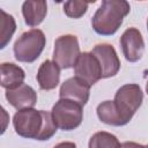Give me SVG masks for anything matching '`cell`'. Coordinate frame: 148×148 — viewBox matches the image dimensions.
Instances as JSON below:
<instances>
[{
    "label": "cell",
    "instance_id": "5bb4252c",
    "mask_svg": "<svg viewBox=\"0 0 148 148\" xmlns=\"http://www.w3.org/2000/svg\"><path fill=\"white\" fill-rule=\"evenodd\" d=\"M0 69H1V87L6 88L7 90H10L23 84L25 73L20 66L13 62H2Z\"/></svg>",
    "mask_w": 148,
    "mask_h": 148
},
{
    "label": "cell",
    "instance_id": "7402d4cb",
    "mask_svg": "<svg viewBox=\"0 0 148 148\" xmlns=\"http://www.w3.org/2000/svg\"><path fill=\"white\" fill-rule=\"evenodd\" d=\"M145 148H148V145H146V146H145Z\"/></svg>",
    "mask_w": 148,
    "mask_h": 148
},
{
    "label": "cell",
    "instance_id": "7a4b0ae2",
    "mask_svg": "<svg viewBox=\"0 0 148 148\" xmlns=\"http://www.w3.org/2000/svg\"><path fill=\"white\" fill-rule=\"evenodd\" d=\"M131 6L125 0H103L91 18V25L96 34L111 36L120 28Z\"/></svg>",
    "mask_w": 148,
    "mask_h": 148
},
{
    "label": "cell",
    "instance_id": "6da1fadb",
    "mask_svg": "<svg viewBox=\"0 0 148 148\" xmlns=\"http://www.w3.org/2000/svg\"><path fill=\"white\" fill-rule=\"evenodd\" d=\"M13 126L20 136L38 141L51 139L58 128L51 112L34 108L18 110L13 117Z\"/></svg>",
    "mask_w": 148,
    "mask_h": 148
},
{
    "label": "cell",
    "instance_id": "603a6c76",
    "mask_svg": "<svg viewBox=\"0 0 148 148\" xmlns=\"http://www.w3.org/2000/svg\"><path fill=\"white\" fill-rule=\"evenodd\" d=\"M147 29H148V20H147Z\"/></svg>",
    "mask_w": 148,
    "mask_h": 148
},
{
    "label": "cell",
    "instance_id": "2e32d148",
    "mask_svg": "<svg viewBox=\"0 0 148 148\" xmlns=\"http://www.w3.org/2000/svg\"><path fill=\"white\" fill-rule=\"evenodd\" d=\"M88 148H121V145L116 135L101 131L90 138Z\"/></svg>",
    "mask_w": 148,
    "mask_h": 148
},
{
    "label": "cell",
    "instance_id": "44dd1931",
    "mask_svg": "<svg viewBox=\"0 0 148 148\" xmlns=\"http://www.w3.org/2000/svg\"><path fill=\"white\" fill-rule=\"evenodd\" d=\"M146 92L148 94V81H147V83H146Z\"/></svg>",
    "mask_w": 148,
    "mask_h": 148
},
{
    "label": "cell",
    "instance_id": "3957f363",
    "mask_svg": "<svg viewBox=\"0 0 148 148\" xmlns=\"http://www.w3.org/2000/svg\"><path fill=\"white\" fill-rule=\"evenodd\" d=\"M46 38L42 30L31 29L23 32L14 44V56L21 62H34L43 52Z\"/></svg>",
    "mask_w": 148,
    "mask_h": 148
},
{
    "label": "cell",
    "instance_id": "5b68a950",
    "mask_svg": "<svg viewBox=\"0 0 148 148\" xmlns=\"http://www.w3.org/2000/svg\"><path fill=\"white\" fill-rule=\"evenodd\" d=\"M143 101V92L139 84L127 83L121 86L114 95V104L119 110L125 123L128 124L136 110L141 106Z\"/></svg>",
    "mask_w": 148,
    "mask_h": 148
},
{
    "label": "cell",
    "instance_id": "e0dca14e",
    "mask_svg": "<svg viewBox=\"0 0 148 148\" xmlns=\"http://www.w3.org/2000/svg\"><path fill=\"white\" fill-rule=\"evenodd\" d=\"M1 13V21H0V25H1V32H0V49H5L6 45L9 43V40L12 39L13 34L16 30V22L14 20V17L9 14H7L3 9H0Z\"/></svg>",
    "mask_w": 148,
    "mask_h": 148
},
{
    "label": "cell",
    "instance_id": "7c38bea8",
    "mask_svg": "<svg viewBox=\"0 0 148 148\" xmlns=\"http://www.w3.org/2000/svg\"><path fill=\"white\" fill-rule=\"evenodd\" d=\"M36 77L42 90H52L59 84L60 67L53 60H45L39 66Z\"/></svg>",
    "mask_w": 148,
    "mask_h": 148
},
{
    "label": "cell",
    "instance_id": "30bf717a",
    "mask_svg": "<svg viewBox=\"0 0 148 148\" xmlns=\"http://www.w3.org/2000/svg\"><path fill=\"white\" fill-rule=\"evenodd\" d=\"M60 98L71 99L80 105H86L90 96V86L76 76L67 79L60 87Z\"/></svg>",
    "mask_w": 148,
    "mask_h": 148
},
{
    "label": "cell",
    "instance_id": "9c48e42d",
    "mask_svg": "<svg viewBox=\"0 0 148 148\" xmlns=\"http://www.w3.org/2000/svg\"><path fill=\"white\" fill-rule=\"evenodd\" d=\"M91 53L98 59L102 68V79L114 76L120 68V60L114 47L111 44H97L94 46Z\"/></svg>",
    "mask_w": 148,
    "mask_h": 148
},
{
    "label": "cell",
    "instance_id": "277c9868",
    "mask_svg": "<svg viewBox=\"0 0 148 148\" xmlns=\"http://www.w3.org/2000/svg\"><path fill=\"white\" fill-rule=\"evenodd\" d=\"M51 113L57 127L62 131H72L77 128L83 119L82 105L65 98H60L58 102H56Z\"/></svg>",
    "mask_w": 148,
    "mask_h": 148
},
{
    "label": "cell",
    "instance_id": "9a60e30c",
    "mask_svg": "<svg viewBox=\"0 0 148 148\" xmlns=\"http://www.w3.org/2000/svg\"><path fill=\"white\" fill-rule=\"evenodd\" d=\"M97 116L101 121L111 126H124L126 125L119 110L117 109L113 101H104L97 106Z\"/></svg>",
    "mask_w": 148,
    "mask_h": 148
},
{
    "label": "cell",
    "instance_id": "8992f818",
    "mask_svg": "<svg viewBox=\"0 0 148 148\" xmlns=\"http://www.w3.org/2000/svg\"><path fill=\"white\" fill-rule=\"evenodd\" d=\"M80 54V45L76 36L62 35L56 39L53 61L60 67V69H68L74 67Z\"/></svg>",
    "mask_w": 148,
    "mask_h": 148
},
{
    "label": "cell",
    "instance_id": "52a82bcc",
    "mask_svg": "<svg viewBox=\"0 0 148 148\" xmlns=\"http://www.w3.org/2000/svg\"><path fill=\"white\" fill-rule=\"evenodd\" d=\"M74 73L76 77L84 81L90 87L102 79L101 64L91 52H83L80 54L74 66Z\"/></svg>",
    "mask_w": 148,
    "mask_h": 148
},
{
    "label": "cell",
    "instance_id": "ba28073f",
    "mask_svg": "<svg viewBox=\"0 0 148 148\" xmlns=\"http://www.w3.org/2000/svg\"><path fill=\"white\" fill-rule=\"evenodd\" d=\"M120 46L123 50V54L127 61H139L145 51V42L140 30L136 28L126 29L120 37Z\"/></svg>",
    "mask_w": 148,
    "mask_h": 148
},
{
    "label": "cell",
    "instance_id": "d6986e66",
    "mask_svg": "<svg viewBox=\"0 0 148 148\" xmlns=\"http://www.w3.org/2000/svg\"><path fill=\"white\" fill-rule=\"evenodd\" d=\"M121 148H145V146L133 142V141H126V142L121 143Z\"/></svg>",
    "mask_w": 148,
    "mask_h": 148
},
{
    "label": "cell",
    "instance_id": "ac0fdd59",
    "mask_svg": "<svg viewBox=\"0 0 148 148\" xmlns=\"http://www.w3.org/2000/svg\"><path fill=\"white\" fill-rule=\"evenodd\" d=\"M88 6H89V3L86 1L71 0V1H66L64 3V12L71 18H80L88 10Z\"/></svg>",
    "mask_w": 148,
    "mask_h": 148
},
{
    "label": "cell",
    "instance_id": "8fae6325",
    "mask_svg": "<svg viewBox=\"0 0 148 148\" xmlns=\"http://www.w3.org/2000/svg\"><path fill=\"white\" fill-rule=\"evenodd\" d=\"M6 98L8 103L17 110L34 108L37 103V94L35 89L25 83L10 90H6Z\"/></svg>",
    "mask_w": 148,
    "mask_h": 148
},
{
    "label": "cell",
    "instance_id": "4fadbf2b",
    "mask_svg": "<svg viewBox=\"0 0 148 148\" xmlns=\"http://www.w3.org/2000/svg\"><path fill=\"white\" fill-rule=\"evenodd\" d=\"M22 14L24 22L29 27L39 25L46 14H47V3L43 0H28L22 5Z\"/></svg>",
    "mask_w": 148,
    "mask_h": 148
},
{
    "label": "cell",
    "instance_id": "ffe728a7",
    "mask_svg": "<svg viewBox=\"0 0 148 148\" xmlns=\"http://www.w3.org/2000/svg\"><path fill=\"white\" fill-rule=\"evenodd\" d=\"M53 148H76V145L71 141H65V142H60L56 145Z\"/></svg>",
    "mask_w": 148,
    "mask_h": 148
}]
</instances>
